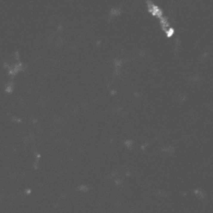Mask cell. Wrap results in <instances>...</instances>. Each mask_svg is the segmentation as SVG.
Wrapping results in <instances>:
<instances>
[{"mask_svg":"<svg viewBox=\"0 0 213 213\" xmlns=\"http://www.w3.org/2000/svg\"><path fill=\"white\" fill-rule=\"evenodd\" d=\"M148 11L150 12L153 16H157L159 19L163 16H162V11L160 10L157 6L154 4L153 2H150V1L148 2Z\"/></svg>","mask_w":213,"mask_h":213,"instance_id":"6da1fadb","label":"cell"}]
</instances>
